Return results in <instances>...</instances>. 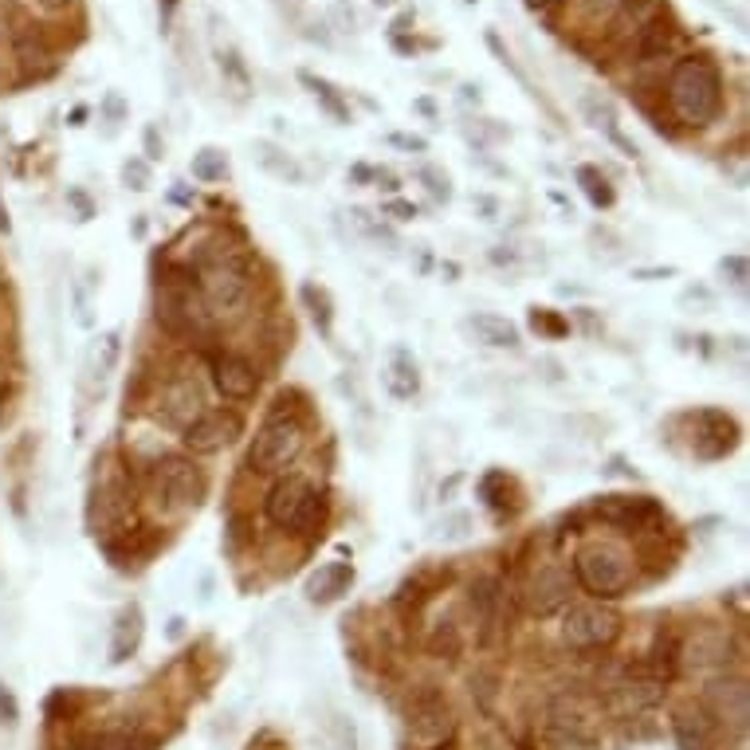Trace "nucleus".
Masks as SVG:
<instances>
[{
	"mask_svg": "<svg viewBox=\"0 0 750 750\" xmlns=\"http://www.w3.org/2000/svg\"><path fill=\"white\" fill-rule=\"evenodd\" d=\"M664 95H668V110L676 115V122L692 130H704L724 115V75L707 55H684L672 63Z\"/></svg>",
	"mask_w": 750,
	"mask_h": 750,
	"instance_id": "nucleus-1",
	"label": "nucleus"
},
{
	"mask_svg": "<svg viewBox=\"0 0 750 750\" xmlns=\"http://www.w3.org/2000/svg\"><path fill=\"white\" fill-rule=\"evenodd\" d=\"M574 586L593 601H617L633 586V554L613 538H590L574 550Z\"/></svg>",
	"mask_w": 750,
	"mask_h": 750,
	"instance_id": "nucleus-2",
	"label": "nucleus"
},
{
	"mask_svg": "<svg viewBox=\"0 0 750 750\" xmlns=\"http://www.w3.org/2000/svg\"><path fill=\"white\" fill-rule=\"evenodd\" d=\"M303 444H307L303 425H299L296 417H287V413H276V417L264 420L256 429V437H251L248 468L256 475H287V468L303 456Z\"/></svg>",
	"mask_w": 750,
	"mask_h": 750,
	"instance_id": "nucleus-3",
	"label": "nucleus"
},
{
	"mask_svg": "<svg viewBox=\"0 0 750 750\" xmlns=\"http://www.w3.org/2000/svg\"><path fill=\"white\" fill-rule=\"evenodd\" d=\"M322 511V495L307 475H279L271 483V492L264 495V515L271 527L291 531V535H307L314 531Z\"/></svg>",
	"mask_w": 750,
	"mask_h": 750,
	"instance_id": "nucleus-4",
	"label": "nucleus"
},
{
	"mask_svg": "<svg viewBox=\"0 0 750 750\" xmlns=\"http://www.w3.org/2000/svg\"><path fill=\"white\" fill-rule=\"evenodd\" d=\"M201 299L216 319H236L251 303V264L244 256H221L201 271Z\"/></svg>",
	"mask_w": 750,
	"mask_h": 750,
	"instance_id": "nucleus-5",
	"label": "nucleus"
},
{
	"mask_svg": "<svg viewBox=\"0 0 750 750\" xmlns=\"http://www.w3.org/2000/svg\"><path fill=\"white\" fill-rule=\"evenodd\" d=\"M621 636V613L609 601H581L562 609V641L578 652H598Z\"/></svg>",
	"mask_w": 750,
	"mask_h": 750,
	"instance_id": "nucleus-6",
	"label": "nucleus"
},
{
	"mask_svg": "<svg viewBox=\"0 0 750 750\" xmlns=\"http://www.w3.org/2000/svg\"><path fill=\"white\" fill-rule=\"evenodd\" d=\"M405 727H409V735L417 739V747L440 750L444 742H452V735H456V711L437 688H420L409 696Z\"/></svg>",
	"mask_w": 750,
	"mask_h": 750,
	"instance_id": "nucleus-7",
	"label": "nucleus"
},
{
	"mask_svg": "<svg viewBox=\"0 0 750 750\" xmlns=\"http://www.w3.org/2000/svg\"><path fill=\"white\" fill-rule=\"evenodd\" d=\"M153 483H158V500L170 511H193L208 500V475L185 456H165L153 472Z\"/></svg>",
	"mask_w": 750,
	"mask_h": 750,
	"instance_id": "nucleus-8",
	"label": "nucleus"
},
{
	"mask_svg": "<svg viewBox=\"0 0 750 750\" xmlns=\"http://www.w3.org/2000/svg\"><path fill=\"white\" fill-rule=\"evenodd\" d=\"M244 437V420L236 409H205L181 429V444L193 456H216Z\"/></svg>",
	"mask_w": 750,
	"mask_h": 750,
	"instance_id": "nucleus-9",
	"label": "nucleus"
},
{
	"mask_svg": "<svg viewBox=\"0 0 750 750\" xmlns=\"http://www.w3.org/2000/svg\"><path fill=\"white\" fill-rule=\"evenodd\" d=\"M574 598V578L570 570H562V566L554 562H543L535 574H531L527 581H523V593H518V601H523V609H527L531 617H538V621H546V617L562 613L566 606H570Z\"/></svg>",
	"mask_w": 750,
	"mask_h": 750,
	"instance_id": "nucleus-10",
	"label": "nucleus"
},
{
	"mask_svg": "<svg viewBox=\"0 0 750 750\" xmlns=\"http://www.w3.org/2000/svg\"><path fill=\"white\" fill-rule=\"evenodd\" d=\"M704 715L715 719L719 727H731V731H747V719H750V692H747V679L739 676H719L707 684L704 692Z\"/></svg>",
	"mask_w": 750,
	"mask_h": 750,
	"instance_id": "nucleus-11",
	"label": "nucleus"
},
{
	"mask_svg": "<svg viewBox=\"0 0 750 750\" xmlns=\"http://www.w3.org/2000/svg\"><path fill=\"white\" fill-rule=\"evenodd\" d=\"M692 420L699 425L696 440H692V452H696L699 460H719V456H727L735 444H739V425H735L731 413L699 409Z\"/></svg>",
	"mask_w": 750,
	"mask_h": 750,
	"instance_id": "nucleus-12",
	"label": "nucleus"
},
{
	"mask_svg": "<svg viewBox=\"0 0 750 750\" xmlns=\"http://www.w3.org/2000/svg\"><path fill=\"white\" fill-rule=\"evenodd\" d=\"M213 385L224 401H251L259 394V369L240 354H221L213 362Z\"/></svg>",
	"mask_w": 750,
	"mask_h": 750,
	"instance_id": "nucleus-13",
	"label": "nucleus"
},
{
	"mask_svg": "<svg viewBox=\"0 0 750 750\" xmlns=\"http://www.w3.org/2000/svg\"><path fill=\"white\" fill-rule=\"evenodd\" d=\"M464 334L480 342V346H492V350H518L523 346V331H518L511 319H503V314H495V311L468 314Z\"/></svg>",
	"mask_w": 750,
	"mask_h": 750,
	"instance_id": "nucleus-14",
	"label": "nucleus"
},
{
	"mask_svg": "<svg viewBox=\"0 0 750 750\" xmlns=\"http://www.w3.org/2000/svg\"><path fill=\"white\" fill-rule=\"evenodd\" d=\"M161 409H165V420L185 429L189 420L205 413V389L197 385V377H178L161 389Z\"/></svg>",
	"mask_w": 750,
	"mask_h": 750,
	"instance_id": "nucleus-15",
	"label": "nucleus"
},
{
	"mask_svg": "<svg viewBox=\"0 0 750 750\" xmlns=\"http://www.w3.org/2000/svg\"><path fill=\"white\" fill-rule=\"evenodd\" d=\"M354 586V566L350 562H322L311 578L303 581V593L311 606H334L339 598H346Z\"/></svg>",
	"mask_w": 750,
	"mask_h": 750,
	"instance_id": "nucleus-16",
	"label": "nucleus"
},
{
	"mask_svg": "<svg viewBox=\"0 0 750 750\" xmlns=\"http://www.w3.org/2000/svg\"><path fill=\"white\" fill-rule=\"evenodd\" d=\"M142 633H146V617H142V606H122L115 617V625H110V664H126L130 656L138 652V644H142Z\"/></svg>",
	"mask_w": 750,
	"mask_h": 750,
	"instance_id": "nucleus-17",
	"label": "nucleus"
},
{
	"mask_svg": "<svg viewBox=\"0 0 750 750\" xmlns=\"http://www.w3.org/2000/svg\"><path fill=\"white\" fill-rule=\"evenodd\" d=\"M727 652H731V636L724 629H699L688 649H679V656L688 668H719L727 664Z\"/></svg>",
	"mask_w": 750,
	"mask_h": 750,
	"instance_id": "nucleus-18",
	"label": "nucleus"
},
{
	"mask_svg": "<svg viewBox=\"0 0 750 750\" xmlns=\"http://www.w3.org/2000/svg\"><path fill=\"white\" fill-rule=\"evenodd\" d=\"M598 515L621 527H641L649 518L661 515V507L649 495H606V503H598Z\"/></svg>",
	"mask_w": 750,
	"mask_h": 750,
	"instance_id": "nucleus-19",
	"label": "nucleus"
},
{
	"mask_svg": "<svg viewBox=\"0 0 750 750\" xmlns=\"http://www.w3.org/2000/svg\"><path fill=\"white\" fill-rule=\"evenodd\" d=\"M251 158H256L259 170L271 173V178H279L283 185H303V181H307L303 165H299V161L291 158V153H287L283 146L268 142V138H259V142L251 146Z\"/></svg>",
	"mask_w": 750,
	"mask_h": 750,
	"instance_id": "nucleus-20",
	"label": "nucleus"
},
{
	"mask_svg": "<svg viewBox=\"0 0 750 750\" xmlns=\"http://www.w3.org/2000/svg\"><path fill=\"white\" fill-rule=\"evenodd\" d=\"M382 382H385V394L394 397V401H413V397L420 394V366L405 350H397V354L389 357V366L382 369Z\"/></svg>",
	"mask_w": 750,
	"mask_h": 750,
	"instance_id": "nucleus-21",
	"label": "nucleus"
},
{
	"mask_svg": "<svg viewBox=\"0 0 750 750\" xmlns=\"http://www.w3.org/2000/svg\"><path fill=\"white\" fill-rule=\"evenodd\" d=\"M581 115H586V122H590V126L606 130V135L613 138V142L621 146V150H625L629 158H636V153H641L633 142H629L625 135H621V126H617V107L606 99V95H581Z\"/></svg>",
	"mask_w": 750,
	"mask_h": 750,
	"instance_id": "nucleus-22",
	"label": "nucleus"
},
{
	"mask_svg": "<svg viewBox=\"0 0 750 750\" xmlns=\"http://www.w3.org/2000/svg\"><path fill=\"white\" fill-rule=\"evenodd\" d=\"M118 357H122V334L118 331H107L99 334V339L90 342V354H87V377L90 382L107 385V377L115 374Z\"/></svg>",
	"mask_w": 750,
	"mask_h": 750,
	"instance_id": "nucleus-23",
	"label": "nucleus"
},
{
	"mask_svg": "<svg viewBox=\"0 0 750 750\" xmlns=\"http://www.w3.org/2000/svg\"><path fill=\"white\" fill-rule=\"evenodd\" d=\"M299 299H303L307 314H311L314 331L331 342L334 339V299H331V291H326V287H319V283H303V287H299Z\"/></svg>",
	"mask_w": 750,
	"mask_h": 750,
	"instance_id": "nucleus-24",
	"label": "nucleus"
},
{
	"mask_svg": "<svg viewBox=\"0 0 750 750\" xmlns=\"http://www.w3.org/2000/svg\"><path fill=\"white\" fill-rule=\"evenodd\" d=\"M299 83H303V87L311 90L314 103H319V107L326 110V115H331L339 126H350V122H354V115H350L346 99H342V90L334 87V83L319 79V75H311V72H299Z\"/></svg>",
	"mask_w": 750,
	"mask_h": 750,
	"instance_id": "nucleus-25",
	"label": "nucleus"
},
{
	"mask_svg": "<svg viewBox=\"0 0 750 750\" xmlns=\"http://www.w3.org/2000/svg\"><path fill=\"white\" fill-rule=\"evenodd\" d=\"M664 9H668V0H621V9H617V17H621V28L625 32H633V36H641L644 28L652 24V20H661ZM613 17V20H617Z\"/></svg>",
	"mask_w": 750,
	"mask_h": 750,
	"instance_id": "nucleus-26",
	"label": "nucleus"
},
{
	"mask_svg": "<svg viewBox=\"0 0 750 750\" xmlns=\"http://www.w3.org/2000/svg\"><path fill=\"white\" fill-rule=\"evenodd\" d=\"M314 747L319 750H357V727L350 715L334 711L326 724H322V731L314 735Z\"/></svg>",
	"mask_w": 750,
	"mask_h": 750,
	"instance_id": "nucleus-27",
	"label": "nucleus"
},
{
	"mask_svg": "<svg viewBox=\"0 0 750 750\" xmlns=\"http://www.w3.org/2000/svg\"><path fill=\"white\" fill-rule=\"evenodd\" d=\"M228 153L216 150V146H201L197 153H193V161H189V173L201 181V185H216V181L228 178Z\"/></svg>",
	"mask_w": 750,
	"mask_h": 750,
	"instance_id": "nucleus-28",
	"label": "nucleus"
},
{
	"mask_svg": "<svg viewBox=\"0 0 750 750\" xmlns=\"http://www.w3.org/2000/svg\"><path fill=\"white\" fill-rule=\"evenodd\" d=\"M676 742L679 750H711V719L704 711L676 715Z\"/></svg>",
	"mask_w": 750,
	"mask_h": 750,
	"instance_id": "nucleus-29",
	"label": "nucleus"
},
{
	"mask_svg": "<svg viewBox=\"0 0 750 750\" xmlns=\"http://www.w3.org/2000/svg\"><path fill=\"white\" fill-rule=\"evenodd\" d=\"M350 224H354V233H357V236H366V240H374L377 248H382V244H385V251H394V248H397V233L382 221V216L369 213V208H350Z\"/></svg>",
	"mask_w": 750,
	"mask_h": 750,
	"instance_id": "nucleus-30",
	"label": "nucleus"
},
{
	"mask_svg": "<svg viewBox=\"0 0 750 750\" xmlns=\"http://www.w3.org/2000/svg\"><path fill=\"white\" fill-rule=\"evenodd\" d=\"M574 178H578L581 193H586V201H590L593 208H613L617 189L606 181V173L593 170V165H578V173H574Z\"/></svg>",
	"mask_w": 750,
	"mask_h": 750,
	"instance_id": "nucleus-31",
	"label": "nucleus"
},
{
	"mask_svg": "<svg viewBox=\"0 0 750 750\" xmlns=\"http://www.w3.org/2000/svg\"><path fill=\"white\" fill-rule=\"evenodd\" d=\"M472 531H475V523H472L468 511H444V515L437 518V527H432V538L444 543V546H452V543L472 538Z\"/></svg>",
	"mask_w": 750,
	"mask_h": 750,
	"instance_id": "nucleus-32",
	"label": "nucleus"
},
{
	"mask_svg": "<svg viewBox=\"0 0 750 750\" xmlns=\"http://www.w3.org/2000/svg\"><path fill=\"white\" fill-rule=\"evenodd\" d=\"M621 0H574V12L586 28H606L617 17Z\"/></svg>",
	"mask_w": 750,
	"mask_h": 750,
	"instance_id": "nucleus-33",
	"label": "nucleus"
},
{
	"mask_svg": "<svg viewBox=\"0 0 750 750\" xmlns=\"http://www.w3.org/2000/svg\"><path fill=\"white\" fill-rule=\"evenodd\" d=\"M221 75L228 83L236 87V95H248L251 90V75H248V67H244V60H240V52H233V47H224L221 52Z\"/></svg>",
	"mask_w": 750,
	"mask_h": 750,
	"instance_id": "nucleus-34",
	"label": "nucleus"
},
{
	"mask_svg": "<svg viewBox=\"0 0 750 750\" xmlns=\"http://www.w3.org/2000/svg\"><path fill=\"white\" fill-rule=\"evenodd\" d=\"M122 185L135 189V193H146L153 185V170L146 158H126L122 161Z\"/></svg>",
	"mask_w": 750,
	"mask_h": 750,
	"instance_id": "nucleus-35",
	"label": "nucleus"
},
{
	"mask_svg": "<svg viewBox=\"0 0 750 750\" xmlns=\"http://www.w3.org/2000/svg\"><path fill=\"white\" fill-rule=\"evenodd\" d=\"M531 326H535L538 334H550V339L570 334V322L558 319V311H546V307H531Z\"/></svg>",
	"mask_w": 750,
	"mask_h": 750,
	"instance_id": "nucleus-36",
	"label": "nucleus"
},
{
	"mask_svg": "<svg viewBox=\"0 0 750 750\" xmlns=\"http://www.w3.org/2000/svg\"><path fill=\"white\" fill-rule=\"evenodd\" d=\"M20 724V699L12 696V688L0 679V727H17Z\"/></svg>",
	"mask_w": 750,
	"mask_h": 750,
	"instance_id": "nucleus-37",
	"label": "nucleus"
},
{
	"mask_svg": "<svg viewBox=\"0 0 750 750\" xmlns=\"http://www.w3.org/2000/svg\"><path fill=\"white\" fill-rule=\"evenodd\" d=\"M417 178L425 181V189H429V193H432L437 201H448V197H452V185H448V178H444L440 170H432V165H425V170H420Z\"/></svg>",
	"mask_w": 750,
	"mask_h": 750,
	"instance_id": "nucleus-38",
	"label": "nucleus"
},
{
	"mask_svg": "<svg viewBox=\"0 0 750 750\" xmlns=\"http://www.w3.org/2000/svg\"><path fill=\"white\" fill-rule=\"evenodd\" d=\"M719 276H724L727 283L742 287L747 283V256H724L719 259Z\"/></svg>",
	"mask_w": 750,
	"mask_h": 750,
	"instance_id": "nucleus-39",
	"label": "nucleus"
},
{
	"mask_svg": "<svg viewBox=\"0 0 750 750\" xmlns=\"http://www.w3.org/2000/svg\"><path fill=\"white\" fill-rule=\"evenodd\" d=\"M67 205L79 213V221H90V216H95V205H90V197L83 189H67Z\"/></svg>",
	"mask_w": 750,
	"mask_h": 750,
	"instance_id": "nucleus-40",
	"label": "nucleus"
},
{
	"mask_svg": "<svg viewBox=\"0 0 750 750\" xmlns=\"http://www.w3.org/2000/svg\"><path fill=\"white\" fill-rule=\"evenodd\" d=\"M382 216H394V221H413V216H417V205H409V201L394 197V201H385Z\"/></svg>",
	"mask_w": 750,
	"mask_h": 750,
	"instance_id": "nucleus-41",
	"label": "nucleus"
},
{
	"mask_svg": "<svg viewBox=\"0 0 750 750\" xmlns=\"http://www.w3.org/2000/svg\"><path fill=\"white\" fill-rule=\"evenodd\" d=\"M103 115H107V122H122L126 118V103H122V95H118V90H110L107 99H103Z\"/></svg>",
	"mask_w": 750,
	"mask_h": 750,
	"instance_id": "nucleus-42",
	"label": "nucleus"
},
{
	"mask_svg": "<svg viewBox=\"0 0 750 750\" xmlns=\"http://www.w3.org/2000/svg\"><path fill=\"white\" fill-rule=\"evenodd\" d=\"M679 303H684V307L699 303V307H704V311H711L715 296H711V291H707V287H688V291H684V296H679Z\"/></svg>",
	"mask_w": 750,
	"mask_h": 750,
	"instance_id": "nucleus-43",
	"label": "nucleus"
},
{
	"mask_svg": "<svg viewBox=\"0 0 750 750\" xmlns=\"http://www.w3.org/2000/svg\"><path fill=\"white\" fill-rule=\"evenodd\" d=\"M165 158V142L158 138V126H146V161Z\"/></svg>",
	"mask_w": 750,
	"mask_h": 750,
	"instance_id": "nucleus-44",
	"label": "nucleus"
},
{
	"mask_svg": "<svg viewBox=\"0 0 750 750\" xmlns=\"http://www.w3.org/2000/svg\"><path fill=\"white\" fill-rule=\"evenodd\" d=\"M331 17L342 24V32H354V28H357V12L350 9L346 0H339V4H334V9H331Z\"/></svg>",
	"mask_w": 750,
	"mask_h": 750,
	"instance_id": "nucleus-45",
	"label": "nucleus"
},
{
	"mask_svg": "<svg viewBox=\"0 0 750 750\" xmlns=\"http://www.w3.org/2000/svg\"><path fill=\"white\" fill-rule=\"evenodd\" d=\"M389 146H401V150H413V153H425L429 150V142L417 135H389Z\"/></svg>",
	"mask_w": 750,
	"mask_h": 750,
	"instance_id": "nucleus-46",
	"label": "nucleus"
},
{
	"mask_svg": "<svg viewBox=\"0 0 750 750\" xmlns=\"http://www.w3.org/2000/svg\"><path fill=\"white\" fill-rule=\"evenodd\" d=\"M676 276V268L672 264H664V268H636L633 279H644V283H656V279H672Z\"/></svg>",
	"mask_w": 750,
	"mask_h": 750,
	"instance_id": "nucleus-47",
	"label": "nucleus"
},
{
	"mask_svg": "<svg viewBox=\"0 0 750 750\" xmlns=\"http://www.w3.org/2000/svg\"><path fill=\"white\" fill-rule=\"evenodd\" d=\"M374 173H377V170H369V165H354V170H350V181H357V185H366V181H374Z\"/></svg>",
	"mask_w": 750,
	"mask_h": 750,
	"instance_id": "nucleus-48",
	"label": "nucleus"
},
{
	"mask_svg": "<svg viewBox=\"0 0 750 750\" xmlns=\"http://www.w3.org/2000/svg\"><path fill=\"white\" fill-rule=\"evenodd\" d=\"M32 4H36V9H44V12H60V9H67L72 0H32Z\"/></svg>",
	"mask_w": 750,
	"mask_h": 750,
	"instance_id": "nucleus-49",
	"label": "nucleus"
},
{
	"mask_svg": "<svg viewBox=\"0 0 750 750\" xmlns=\"http://www.w3.org/2000/svg\"><path fill=\"white\" fill-rule=\"evenodd\" d=\"M413 107H417V110H420V115H429V118H437V103H432V99H417V103H413Z\"/></svg>",
	"mask_w": 750,
	"mask_h": 750,
	"instance_id": "nucleus-50",
	"label": "nucleus"
},
{
	"mask_svg": "<svg viewBox=\"0 0 750 750\" xmlns=\"http://www.w3.org/2000/svg\"><path fill=\"white\" fill-rule=\"evenodd\" d=\"M409 24H413V12H401V17L394 20V32H405Z\"/></svg>",
	"mask_w": 750,
	"mask_h": 750,
	"instance_id": "nucleus-51",
	"label": "nucleus"
},
{
	"mask_svg": "<svg viewBox=\"0 0 750 750\" xmlns=\"http://www.w3.org/2000/svg\"><path fill=\"white\" fill-rule=\"evenodd\" d=\"M9 228H12V221H9V208L0 205V233H9Z\"/></svg>",
	"mask_w": 750,
	"mask_h": 750,
	"instance_id": "nucleus-52",
	"label": "nucleus"
},
{
	"mask_svg": "<svg viewBox=\"0 0 750 750\" xmlns=\"http://www.w3.org/2000/svg\"><path fill=\"white\" fill-rule=\"evenodd\" d=\"M83 118H87V107H75L72 110V126H83Z\"/></svg>",
	"mask_w": 750,
	"mask_h": 750,
	"instance_id": "nucleus-53",
	"label": "nucleus"
},
{
	"mask_svg": "<svg viewBox=\"0 0 750 750\" xmlns=\"http://www.w3.org/2000/svg\"><path fill=\"white\" fill-rule=\"evenodd\" d=\"M158 4H161V9H165V17H170V12L178 9V0H158Z\"/></svg>",
	"mask_w": 750,
	"mask_h": 750,
	"instance_id": "nucleus-54",
	"label": "nucleus"
},
{
	"mask_svg": "<svg viewBox=\"0 0 750 750\" xmlns=\"http://www.w3.org/2000/svg\"><path fill=\"white\" fill-rule=\"evenodd\" d=\"M374 4H377V9H394L397 0H374Z\"/></svg>",
	"mask_w": 750,
	"mask_h": 750,
	"instance_id": "nucleus-55",
	"label": "nucleus"
},
{
	"mask_svg": "<svg viewBox=\"0 0 750 750\" xmlns=\"http://www.w3.org/2000/svg\"><path fill=\"white\" fill-rule=\"evenodd\" d=\"M468 4H472V0H468Z\"/></svg>",
	"mask_w": 750,
	"mask_h": 750,
	"instance_id": "nucleus-56",
	"label": "nucleus"
}]
</instances>
